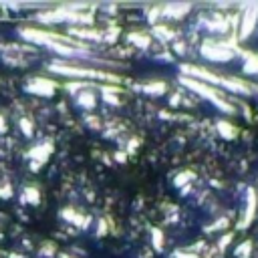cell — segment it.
Returning a JSON list of instances; mask_svg holds the SVG:
<instances>
[{
  "label": "cell",
  "instance_id": "1",
  "mask_svg": "<svg viewBox=\"0 0 258 258\" xmlns=\"http://www.w3.org/2000/svg\"><path fill=\"white\" fill-rule=\"evenodd\" d=\"M53 73L65 75V77H87V79H101V81H111L117 83L119 77L113 73H105V71H95V69H83V67H75V65H65V63H53L49 67Z\"/></svg>",
  "mask_w": 258,
  "mask_h": 258
},
{
  "label": "cell",
  "instance_id": "2",
  "mask_svg": "<svg viewBox=\"0 0 258 258\" xmlns=\"http://www.w3.org/2000/svg\"><path fill=\"white\" fill-rule=\"evenodd\" d=\"M182 83L186 85V87H190V89H194L196 93H200V95H204L206 99H210L214 105H218L222 111H226V113H232L234 109H232V105H228L224 99H220V95L214 91V89H210L208 85H204V83H200V81H196V79H190V77H184L182 79Z\"/></svg>",
  "mask_w": 258,
  "mask_h": 258
},
{
  "label": "cell",
  "instance_id": "3",
  "mask_svg": "<svg viewBox=\"0 0 258 258\" xmlns=\"http://www.w3.org/2000/svg\"><path fill=\"white\" fill-rule=\"evenodd\" d=\"M57 89V85L49 79H41V77H35L31 79V83L27 85V91L35 93V95H41V97H51Z\"/></svg>",
  "mask_w": 258,
  "mask_h": 258
},
{
  "label": "cell",
  "instance_id": "4",
  "mask_svg": "<svg viewBox=\"0 0 258 258\" xmlns=\"http://www.w3.org/2000/svg\"><path fill=\"white\" fill-rule=\"evenodd\" d=\"M202 53H204L208 59H212V61H226V59L232 57V53H230L228 49L216 47V45H212V43H206L204 49H202Z\"/></svg>",
  "mask_w": 258,
  "mask_h": 258
},
{
  "label": "cell",
  "instance_id": "5",
  "mask_svg": "<svg viewBox=\"0 0 258 258\" xmlns=\"http://www.w3.org/2000/svg\"><path fill=\"white\" fill-rule=\"evenodd\" d=\"M51 151H53L51 143H43V145H39V147H33V149H31V157H33V161H37L35 167L43 165V163L47 161V157H49Z\"/></svg>",
  "mask_w": 258,
  "mask_h": 258
},
{
  "label": "cell",
  "instance_id": "6",
  "mask_svg": "<svg viewBox=\"0 0 258 258\" xmlns=\"http://www.w3.org/2000/svg\"><path fill=\"white\" fill-rule=\"evenodd\" d=\"M254 23H256V7L248 9L246 15H244V21H242V37H248L252 33Z\"/></svg>",
  "mask_w": 258,
  "mask_h": 258
},
{
  "label": "cell",
  "instance_id": "7",
  "mask_svg": "<svg viewBox=\"0 0 258 258\" xmlns=\"http://www.w3.org/2000/svg\"><path fill=\"white\" fill-rule=\"evenodd\" d=\"M77 103H79L81 107H85V109H93V107L97 105V95L91 93V91H81V93L77 95Z\"/></svg>",
  "mask_w": 258,
  "mask_h": 258
},
{
  "label": "cell",
  "instance_id": "8",
  "mask_svg": "<svg viewBox=\"0 0 258 258\" xmlns=\"http://www.w3.org/2000/svg\"><path fill=\"white\" fill-rule=\"evenodd\" d=\"M145 93H151V95H157V93H163L165 91V83L157 81V83H151V85H145L143 87Z\"/></svg>",
  "mask_w": 258,
  "mask_h": 258
},
{
  "label": "cell",
  "instance_id": "9",
  "mask_svg": "<svg viewBox=\"0 0 258 258\" xmlns=\"http://www.w3.org/2000/svg\"><path fill=\"white\" fill-rule=\"evenodd\" d=\"M129 41L135 43L139 49H145V47L149 45V39H147L145 35H137V33H131V35H129Z\"/></svg>",
  "mask_w": 258,
  "mask_h": 258
},
{
  "label": "cell",
  "instance_id": "10",
  "mask_svg": "<svg viewBox=\"0 0 258 258\" xmlns=\"http://www.w3.org/2000/svg\"><path fill=\"white\" fill-rule=\"evenodd\" d=\"M25 194H27L25 198H27L31 204H39V192H37L35 188H27V190H25Z\"/></svg>",
  "mask_w": 258,
  "mask_h": 258
},
{
  "label": "cell",
  "instance_id": "11",
  "mask_svg": "<svg viewBox=\"0 0 258 258\" xmlns=\"http://www.w3.org/2000/svg\"><path fill=\"white\" fill-rule=\"evenodd\" d=\"M79 37H87V39H99L101 33L99 31H75Z\"/></svg>",
  "mask_w": 258,
  "mask_h": 258
},
{
  "label": "cell",
  "instance_id": "12",
  "mask_svg": "<svg viewBox=\"0 0 258 258\" xmlns=\"http://www.w3.org/2000/svg\"><path fill=\"white\" fill-rule=\"evenodd\" d=\"M218 127H220V133H222V135H226V137H234V131H230L232 127H230L228 123L220 121V123H218Z\"/></svg>",
  "mask_w": 258,
  "mask_h": 258
},
{
  "label": "cell",
  "instance_id": "13",
  "mask_svg": "<svg viewBox=\"0 0 258 258\" xmlns=\"http://www.w3.org/2000/svg\"><path fill=\"white\" fill-rule=\"evenodd\" d=\"M21 129H23L25 135H31L33 133V123L29 119H21Z\"/></svg>",
  "mask_w": 258,
  "mask_h": 258
},
{
  "label": "cell",
  "instance_id": "14",
  "mask_svg": "<svg viewBox=\"0 0 258 258\" xmlns=\"http://www.w3.org/2000/svg\"><path fill=\"white\" fill-rule=\"evenodd\" d=\"M153 246L157 250H161V246H163V236L159 234V230H153Z\"/></svg>",
  "mask_w": 258,
  "mask_h": 258
},
{
  "label": "cell",
  "instance_id": "15",
  "mask_svg": "<svg viewBox=\"0 0 258 258\" xmlns=\"http://www.w3.org/2000/svg\"><path fill=\"white\" fill-rule=\"evenodd\" d=\"M246 71H250V73H254V71H256V73H258V61H256V59H252V63L248 61V67H246Z\"/></svg>",
  "mask_w": 258,
  "mask_h": 258
},
{
  "label": "cell",
  "instance_id": "16",
  "mask_svg": "<svg viewBox=\"0 0 258 258\" xmlns=\"http://www.w3.org/2000/svg\"><path fill=\"white\" fill-rule=\"evenodd\" d=\"M7 131V121H5V117L0 115V133H5Z\"/></svg>",
  "mask_w": 258,
  "mask_h": 258
},
{
  "label": "cell",
  "instance_id": "17",
  "mask_svg": "<svg viewBox=\"0 0 258 258\" xmlns=\"http://www.w3.org/2000/svg\"><path fill=\"white\" fill-rule=\"evenodd\" d=\"M0 196H3V198H9V196H11V188H5L3 192H0Z\"/></svg>",
  "mask_w": 258,
  "mask_h": 258
}]
</instances>
